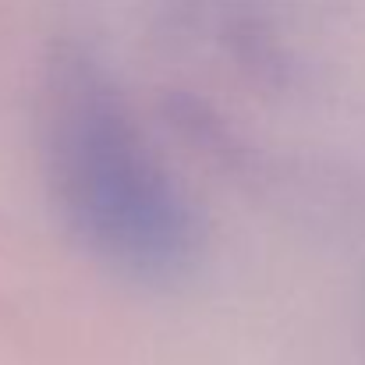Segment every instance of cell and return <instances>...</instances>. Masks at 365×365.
I'll return each instance as SVG.
<instances>
[{
	"label": "cell",
	"mask_w": 365,
	"mask_h": 365,
	"mask_svg": "<svg viewBox=\"0 0 365 365\" xmlns=\"http://www.w3.org/2000/svg\"><path fill=\"white\" fill-rule=\"evenodd\" d=\"M43 135L53 195L96 259L135 280H170L195 259L199 224L188 199L93 61H53Z\"/></svg>",
	"instance_id": "6da1fadb"
}]
</instances>
